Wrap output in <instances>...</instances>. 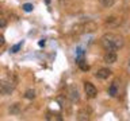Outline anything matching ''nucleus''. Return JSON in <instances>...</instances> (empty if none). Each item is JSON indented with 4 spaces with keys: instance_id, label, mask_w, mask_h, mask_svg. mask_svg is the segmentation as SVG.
<instances>
[{
    "instance_id": "obj_21",
    "label": "nucleus",
    "mask_w": 130,
    "mask_h": 121,
    "mask_svg": "<svg viewBox=\"0 0 130 121\" xmlns=\"http://www.w3.org/2000/svg\"><path fill=\"white\" fill-rule=\"evenodd\" d=\"M123 2H125L126 4H127V6H130V0H123Z\"/></svg>"
},
{
    "instance_id": "obj_16",
    "label": "nucleus",
    "mask_w": 130,
    "mask_h": 121,
    "mask_svg": "<svg viewBox=\"0 0 130 121\" xmlns=\"http://www.w3.org/2000/svg\"><path fill=\"white\" fill-rule=\"evenodd\" d=\"M23 10L26 11V12H31L32 11V4H30V3H27V4H23Z\"/></svg>"
},
{
    "instance_id": "obj_11",
    "label": "nucleus",
    "mask_w": 130,
    "mask_h": 121,
    "mask_svg": "<svg viewBox=\"0 0 130 121\" xmlns=\"http://www.w3.org/2000/svg\"><path fill=\"white\" fill-rule=\"evenodd\" d=\"M72 34L73 35H81L84 34V30H83V23H77L72 27Z\"/></svg>"
},
{
    "instance_id": "obj_18",
    "label": "nucleus",
    "mask_w": 130,
    "mask_h": 121,
    "mask_svg": "<svg viewBox=\"0 0 130 121\" xmlns=\"http://www.w3.org/2000/svg\"><path fill=\"white\" fill-rule=\"evenodd\" d=\"M4 27H7V19L0 18V28H4Z\"/></svg>"
},
{
    "instance_id": "obj_8",
    "label": "nucleus",
    "mask_w": 130,
    "mask_h": 121,
    "mask_svg": "<svg viewBox=\"0 0 130 121\" xmlns=\"http://www.w3.org/2000/svg\"><path fill=\"white\" fill-rule=\"evenodd\" d=\"M89 116H91V110L87 109V108H83V109H80V110L77 112L76 118L80 120V121H85V120H89Z\"/></svg>"
},
{
    "instance_id": "obj_22",
    "label": "nucleus",
    "mask_w": 130,
    "mask_h": 121,
    "mask_svg": "<svg viewBox=\"0 0 130 121\" xmlns=\"http://www.w3.org/2000/svg\"><path fill=\"white\" fill-rule=\"evenodd\" d=\"M45 2H46V4H50V0H45Z\"/></svg>"
},
{
    "instance_id": "obj_13",
    "label": "nucleus",
    "mask_w": 130,
    "mask_h": 121,
    "mask_svg": "<svg viewBox=\"0 0 130 121\" xmlns=\"http://www.w3.org/2000/svg\"><path fill=\"white\" fill-rule=\"evenodd\" d=\"M108 94L111 96V97H115L117 94H118V87H117V81L114 82L111 86L108 87Z\"/></svg>"
},
{
    "instance_id": "obj_4",
    "label": "nucleus",
    "mask_w": 130,
    "mask_h": 121,
    "mask_svg": "<svg viewBox=\"0 0 130 121\" xmlns=\"http://www.w3.org/2000/svg\"><path fill=\"white\" fill-rule=\"evenodd\" d=\"M84 92H85V94H87V97H89V98H95L96 94H98L95 85L91 83V82H84Z\"/></svg>"
},
{
    "instance_id": "obj_17",
    "label": "nucleus",
    "mask_w": 130,
    "mask_h": 121,
    "mask_svg": "<svg viewBox=\"0 0 130 121\" xmlns=\"http://www.w3.org/2000/svg\"><path fill=\"white\" fill-rule=\"evenodd\" d=\"M20 47H22V43H18V44H15V46L11 48V52H18V50H19Z\"/></svg>"
},
{
    "instance_id": "obj_3",
    "label": "nucleus",
    "mask_w": 130,
    "mask_h": 121,
    "mask_svg": "<svg viewBox=\"0 0 130 121\" xmlns=\"http://www.w3.org/2000/svg\"><path fill=\"white\" fill-rule=\"evenodd\" d=\"M122 24V19L118 16H108L104 19V26L107 28H117Z\"/></svg>"
},
{
    "instance_id": "obj_14",
    "label": "nucleus",
    "mask_w": 130,
    "mask_h": 121,
    "mask_svg": "<svg viewBox=\"0 0 130 121\" xmlns=\"http://www.w3.org/2000/svg\"><path fill=\"white\" fill-rule=\"evenodd\" d=\"M35 97H37L35 90H32V89H28V90H26V93H24V98H27V100H34Z\"/></svg>"
},
{
    "instance_id": "obj_9",
    "label": "nucleus",
    "mask_w": 130,
    "mask_h": 121,
    "mask_svg": "<svg viewBox=\"0 0 130 121\" xmlns=\"http://www.w3.org/2000/svg\"><path fill=\"white\" fill-rule=\"evenodd\" d=\"M111 75V70L110 69H99L96 73H95V77L98 79H107L108 77Z\"/></svg>"
},
{
    "instance_id": "obj_6",
    "label": "nucleus",
    "mask_w": 130,
    "mask_h": 121,
    "mask_svg": "<svg viewBox=\"0 0 130 121\" xmlns=\"http://www.w3.org/2000/svg\"><path fill=\"white\" fill-rule=\"evenodd\" d=\"M117 59H118V55H117L115 51H106V54L103 55V60H104V63H107V65L115 63Z\"/></svg>"
},
{
    "instance_id": "obj_19",
    "label": "nucleus",
    "mask_w": 130,
    "mask_h": 121,
    "mask_svg": "<svg viewBox=\"0 0 130 121\" xmlns=\"http://www.w3.org/2000/svg\"><path fill=\"white\" fill-rule=\"evenodd\" d=\"M4 43H6V38H4L3 35H0V48L4 46Z\"/></svg>"
},
{
    "instance_id": "obj_12",
    "label": "nucleus",
    "mask_w": 130,
    "mask_h": 121,
    "mask_svg": "<svg viewBox=\"0 0 130 121\" xmlns=\"http://www.w3.org/2000/svg\"><path fill=\"white\" fill-rule=\"evenodd\" d=\"M98 2H99L100 6H103L104 8H110V7H112L114 4H115L117 0H98Z\"/></svg>"
},
{
    "instance_id": "obj_7",
    "label": "nucleus",
    "mask_w": 130,
    "mask_h": 121,
    "mask_svg": "<svg viewBox=\"0 0 130 121\" xmlns=\"http://www.w3.org/2000/svg\"><path fill=\"white\" fill-rule=\"evenodd\" d=\"M83 30L84 32H95L98 30V24L93 22V20H87V22L83 23Z\"/></svg>"
},
{
    "instance_id": "obj_1",
    "label": "nucleus",
    "mask_w": 130,
    "mask_h": 121,
    "mask_svg": "<svg viewBox=\"0 0 130 121\" xmlns=\"http://www.w3.org/2000/svg\"><path fill=\"white\" fill-rule=\"evenodd\" d=\"M100 44L103 46V48L106 51H117L121 50L125 46V39L123 36L118 35V34H104L100 38Z\"/></svg>"
},
{
    "instance_id": "obj_2",
    "label": "nucleus",
    "mask_w": 130,
    "mask_h": 121,
    "mask_svg": "<svg viewBox=\"0 0 130 121\" xmlns=\"http://www.w3.org/2000/svg\"><path fill=\"white\" fill-rule=\"evenodd\" d=\"M15 81L11 79H0V94L10 96L15 89Z\"/></svg>"
},
{
    "instance_id": "obj_15",
    "label": "nucleus",
    "mask_w": 130,
    "mask_h": 121,
    "mask_svg": "<svg viewBox=\"0 0 130 121\" xmlns=\"http://www.w3.org/2000/svg\"><path fill=\"white\" fill-rule=\"evenodd\" d=\"M77 65H79V67H80L83 71H88V70H89V66L87 65V62H85L84 59H79V62H77Z\"/></svg>"
},
{
    "instance_id": "obj_10",
    "label": "nucleus",
    "mask_w": 130,
    "mask_h": 121,
    "mask_svg": "<svg viewBox=\"0 0 130 121\" xmlns=\"http://www.w3.org/2000/svg\"><path fill=\"white\" fill-rule=\"evenodd\" d=\"M8 112H10L11 114H19V113L22 112V104H19V102L12 104L11 106L8 108Z\"/></svg>"
},
{
    "instance_id": "obj_5",
    "label": "nucleus",
    "mask_w": 130,
    "mask_h": 121,
    "mask_svg": "<svg viewBox=\"0 0 130 121\" xmlns=\"http://www.w3.org/2000/svg\"><path fill=\"white\" fill-rule=\"evenodd\" d=\"M68 98L71 100V102H79L80 94L76 86H69L68 87Z\"/></svg>"
},
{
    "instance_id": "obj_20",
    "label": "nucleus",
    "mask_w": 130,
    "mask_h": 121,
    "mask_svg": "<svg viewBox=\"0 0 130 121\" xmlns=\"http://www.w3.org/2000/svg\"><path fill=\"white\" fill-rule=\"evenodd\" d=\"M39 46H45V40H41V42H39Z\"/></svg>"
}]
</instances>
